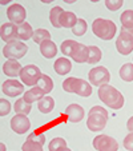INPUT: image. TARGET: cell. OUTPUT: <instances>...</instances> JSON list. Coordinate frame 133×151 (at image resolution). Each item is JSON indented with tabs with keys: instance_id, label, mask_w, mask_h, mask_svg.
Wrapping results in <instances>:
<instances>
[{
	"instance_id": "obj_39",
	"label": "cell",
	"mask_w": 133,
	"mask_h": 151,
	"mask_svg": "<svg viewBox=\"0 0 133 151\" xmlns=\"http://www.w3.org/2000/svg\"><path fill=\"white\" fill-rule=\"evenodd\" d=\"M127 128L129 130V132H133V116H130L127 122Z\"/></svg>"
},
{
	"instance_id": "obj_1",
	"label": "cell",
	"mask_w": 133,
	"mask_h": 151,
	"mask_svg": "<svg viewBox=\"0 0 133 151\" xmlns=\"http://www.w3.org/2000/svg\"><path fill=\"white\" fill-rule=\"evenodd\" d=\"M99 98L105 106H108L109 109L120 110L124 106V96L117 88H115L110 84H104L99 87Z\"/></svg>"
},
{
	"instance_id": "obj_26",
	"label": "cell",
	"mask_w": 133,
	"mask_h": 151,
	"mask_svg": "<svg viewBox=\"0 0 133 151\" xmlns=\"http://www.w3.org/2000/svg\"><path fill=\"white\" fill-rule=\"evenodd\" d=\"M120 76L124 82H133V63H125L120 68Z\"/></svg>"
},
{
	"instance_id": "obj_30",
	"label": "cell",
	"mask_w": 133,
	"mask_h": 151,
	"mask_svg": "<svg viewBox=\"0 0 133 151\" xmlns=\"http://www.w3.org/2000/svg\"><path fill=\"white\" fill-rule=\"evenodd\" d=\"M120 22L121 26L125 28H132L133 27V9H127L121 14L120 16Z\"/></svg>"
},
{
	"instance_id": "obj_34",
	"label": "cell",
	"mask_w": 133,
	"mask_h": 151,
	"mask_svg": "<svg viewBox=\"0 0 133 151\" xmlns=\"http://www.w3.org/2000/svg\"><path fill=\"white\" fill-rule=\"evenodd\" d=\"M11 110H12V106L8 100L4 99V98L3 99H0V115H1V116L8 115L9 112H11Z\"/></svg>"
},
{
	"instance_id": "obj_14",
	"label": "cell",
	"mask_w": 133,
	"mask_h": 151,
	"mask_svg": "<svg viewBox=\"0 0 133 151\" xmlns=\"http://www.w3.org/2000/svg\"><path fill=\"white\" fill-rule=\"evenodd\" d=\"M17 27L19 26L11 23V22L9 23H4L1 26V28H0V36H1L3 42H6V44L17 39Z\"/></svg>"
},
{
	"instance_id": "obj_41",
	"label": "cell",
	"mask_w": 133,
	"mask_h": 151,
	"mask_svg": "<svg viewBox=\"0 0 133 151\" xmlns=\"http://www.w3.org/2000/svg\"><path fill=\"white\" fill-rule=\"evenodd\" d=\"M0 150H1V151H7V147H6V145H4V143H1V145H0Z\"/></svg>"
},
{
	"instance_id": "obj_6",
	"label": "cell",
	"mask_w": 133,
	"mask_h": 151,
	"mask_svg": "<svg viewBox=\"0 0 133 151\" xmlns=\"http://www.w3.org/2000/svg\"><path fill=\"white\" fill-rule=\"evenodd\" d=\"M88 79H89V83L95 87H100V86L108 84L110 80V74L105 67L102 66H97L93 67V68L89 71L88 74Z\"/></svg>"
},
{
	"instance_id": "obj_24",
	"label": "cell",
	"mask_w": 133,
	"mask_h": 151,
	"mask_svg": "<svg viewBox=\"0 0 133 151\" xmlns=\"http://www.w3.org/2000/svg\"><path fill=\"white\" fill-rule=\"evenodd\" d=\"M63 12H64V9L59 6L53 7V8L51 9V12H49V22H51V24L55 28H60V27H61L60 26V17H61Z\"/></svg>"
},
{
	"instance_id": "obj_12",
	"label": "cell",
	"mask_w": 133,
	"mask_h": 151,
	"mask_svg": "<svg viewBox=\"0 0 133 151\" xmlns=\"http://www.w3.org/2000/svg\"><path fill=\"white\" fill-rule=\"evenodd\" d=\"M108 123V116L102 114H88L87 127L91 131H101Z\"/></svg>"
},
{
	"instance_id": "obj_8",
	"label": "cell",
	"mask_w": 133,
	"mask_h": 151,
	"mask_svg": "<svg viewBox=\"0 0 133 151\" xmlns=\"http://www.w3.org/2000/svg\"><path fill=\"white\" fill-rule=\"evenodd\" d=\"M93 147L97 151H119V143L109 135H97L93 139Z\"/></svg>"
},
{
	"instance_id": "obj_27",
	"label": "cell",
	"mask_w": 133,
	"mask_h": 151,
	"mask_svg": "<svg viewBox=\"0 0 133 151\" xmlns=\"http://www.w3.org/2000/svg\"><path fill=\"white\" fill-rule=\"evenodd\" d=\"M88 50H89V56H88L87 63H89V64H96V63H99L100 60H101L102 54H101V50L97 46H89Z\"/></svg>"
},
{
	"instance_id": "obj_11",
	"label": "cell",
	"mask_w": 133,
	"mask_h": 151,
	"mask_svg": "<svg viewBox=\"0 0 133 151\" xmlns=\"http://www.w3.org/2000/svg\"><path fill=\"white\" fill-rule=\"evenodd\" d=\"M11 128L16 134H26L31 128V120L27 115L16 114L11 119Z\"/></svg>"
},
{
	"instance_id": "obj_38",
	"label": "cell",
	"mask_w": 133,
	"mask_h": 151,
	"mask_svg": "<svg viewBox=\"0 0 133 151\" xmlns=\"http://www.w3.org/2000/svg\"><path fill=\"white\" fill-rule=\"evenodd\" d=\"M89 114H102V115H105V116H109L107 109H104L101 106H93V107L89 110Z\"/></svg>"
},
{
	"instance_id": "obj_43",
	"label": "cell",
	"mask_w": 133,
	"mask_h": 151,
	"mask_svg": "<svg viewBox=\"0 0 133 151\" xmlns=\"http://www.w3.org/2000/svg\"><path fill=\"white\" fill-rule=\"evenodd\" d=\"M7 3H8V1H7V0H1V4H3V6H6Z\"/></svg>"
},
{
	"instance_id": "obj_25",
	"label": "cell",
	"mask_w": 133,
	"mask_h": 151,
	"mask_svg": "<svg viewBox=\"0 0 133 151\" xmlns=\"http://www.w3.org/2000/svg\"><path fill=\"white\" fill-rule=\"evenodd\" d=\"M37 87L44 92V95L49 94V92L53 90V80H52L51 76H48V75H43L41 79H40L39 83H37Z\"/></svg>"
},
{
	"instance_id": "obj_28",
	"label": "cell",
	"mask_w": 133,
	"mask_h": 151,
	"mask_svg": "<svg viewBox=\"0 0 133 151\" xmlns=\"http://www.w3.org/2000/svg\"><path fill=\"white\" fill-rule=\"evenodd\" d=\"M33 42L37 43V44H41L43 42L46 40H51V34H49L48 29L46 28H39V29H35V34H33Z\"/></svg>"
},
{
	"instance_id": "obj_13",
	"label": "cell",
	"mask_w": 133,
	"mask_h": 151,
	"mask_svg": "<svg viewBox=\"0 0 133 151\" xmlns=\"http://www.w3.org/2000/svg\"><path fill=\"white\" fill-rule=\"evenodd\" d=\"M85 112H84V109H83L80 104H76V103H73V104H69L67 109H65V116L68 118L69 122L72 123H79L83 120V118H84Z\"/></svg>"
},
{
	"instance_id": "obj_44",
	"label": "cell",
	"mask_w": 133,
	"mask_h": 151,
	"mask_svg": "<svg viewBox=\"0 0 133 151\" xmlns=\"http://www.w3.org/2000/svg\"><path fill=\"white\" fill-rule=\"evenodd\" d=\"M61 151H72V150H71V148L67 147V148H64V150H61Z\"/></svg>"
},
{
	"instance_id": "obj_7",
	"label": "cell",
	"mask_w": 133,
	"mask_h": 151,
	"mask_svg": "<svg viewBox=\"0 0 133 151\" xmlns=\"http://www.w3.org/2000/svg\"><path fill=\"white\" fill-rule=\"evenodd\" d=\"M116 48L119 54L125 55V56L133 51V36L125 31L124 27H121L120 34L116 39Z\"/></svg>"
},
{
	"instance_id": "obj_5",
	"label": "cell",
	"mask_w": 133,
	"mask_h": 151,
	"mask_svg": "<svg viewBox=\"0 0 133 151\" xmlns=\"http://www.w3.org/2000/svg\"><path fill=\"white\" fill-rule=\"evenodd\" d=\"M43 74L40 71V68L35 64H27V66L23 67L21 72H20V79H21V83L28 87H35L37 86L39 80L41 79Z\"/></svg>"
},
{
	"instance_id": "obj_10",
	"label": "cell",
	"mask_w": 133,
	"mask_h": 151,
	"mask_svg": "<svg viewBox=\"0 0 133 151\" xmlns=\"http://www.w3.org/2000/svg\"><path fill=\"white\" fill-rule=\"evenodd\" d=\"M1 91L8 98H16L24 94V84L16 79H7L1 86Z\"/></svg>"
},
{
	"instance_id": "obj_42",
	"label": "cell",
	"mask_w": 133,
	"mask_h": 151,
	"mask_svg": "<svg viewBox=\"0 0 133 151\" xmlns=\"http://www.w3.org/2000/svg\"><path fill=\"white\" fill-rule=\"evenodd\" d=\"M43 3H44V4H49L51 1H49V0H43Z\"/></svg>"
},
{
	"instance_id": "obj_9",
	"label": "cell",
	"mask_w": 133,
	"mask_h": 151,
	"mask_svg": "<svg viewBox=\"0 0 133 151\" xmlns=\"http://www.w3.org/2000/svg\"><path fill=\"white\" fill-rule=\"evenodd\" d=\"M7 17L11 23L16 24V26H20V24L26 23V17H27V12L26 8H24L21 4H11L7 9Z\"/></svg>"
},
{
	"instance_id": "obj_29",
	"label": "cell",
	"mask_w": 133,
	"mask_h": 151,
	"mask_svg": "<svg viewBox=\"0 0 133 151\" xmlns=\"http://www.w3.org/2000/svg\"><path fill=\"white\" fill-rule=\"evenodd\" d=\"M64 148H67V140L60 137L53 138L48 146L49 151H61V150H64Z\"/></svg>"
},
{
	"instance_id": "obj_22",
	"label": "cell",
	"mask_w": 133,
	"mask_h": 151,
	"mask_svg": "<svg viewBox=\"0 0 133 151\" xmlns=\"http://www.w3.org/2000/svg\"><path fill=\"white\" fill-rule=\"evenodd\" d=\"M37 109L43 114H49L51 111H53L55 109V100L52 96H44L40 102H37Z\"/></svg>"
},
{
	"instance_id": "obj_40",
	"label": "cell",
	"mask_w": 133,
	"mask_h": 151,
	"mask_svg": "<svg viewBox=\"0 0 133 151\" xmlns=\"http://www.w3.org/2000/svg\"><path fill=\"white\" fill-rule=\"evenodd\" d=\"M124 28H125V27H124ZM125 31H127L129 35H132V36H133V27H132V28H125Z\"/></svg>"
},
{
	"instance_id": "obj_17",
	"label": "cell",
	"mask_w": 133,
	"mask_h": 151,
	"mask_svg": "<svg viewBox=\"0 0 133 151\" xmlns=\"http://www.w3.org/2000/svg\"><path fill=\"white\" fill-rule=\"evenodd\" d=\"M53 68H55V71H56L57 75L64 76V75H67V74L71 72L72 63H71V60H69L68 58H59V59L55 62Z\"/></svg>"
},
{
	"instance_id": "obj_4",
	"label": "cell",
	"mask_w": 133,
	"mask_h": 151,
	"mask_svg": "<svg viewBox=\"0 0 133 151\" xmlns=\"http://www.w3.org/2000/svg\"><path fill=\"white\" fill-rule=\"evenodd\" d=\"M28 47L27 44H24L21 40L16 39L14 42L7 43L3 48V56H6L7 59H14V60H20L21 58L26 56Z\"/></svg>"
},
{
	"instance_id": "obj_2",
	"label": "cell",
	"mask_w": 133,
	"mask_h": 151,
	"mask_svg": "<svg viewBox=\"0 0 133 151\" xmlns=\"http://www.w3.org/2000/svg\"><path fill=\"white\" fill-rule=\"evenodd\" d=\"M63 90L65 92H71V94H77L81 98H88L92 94V84L84 79L79 78H67L63 82Z\"/></svg>"
},
{
	"instance_id": "obj_35",
	"label": "cell",
	"mask_w": 133,
	"mask_h": 151,
	"mask_svg": "<svg viewBox=\"0 0 133 151\" xmlns=\"http://www.w3.org/2000/svg\"><path fill=\"white\" fill-rule=\"evenodd\" d=\"M105 7H107L109 11L115 12L122 7V0H107V1H105Z\"/></svg>"
},
{
	"instance_id": "obj_37",
	"label": "cell",
	"mask_w": 133,
	"mask_h": 151,
	"mask_svg": "<svg viewBox=\"0 0 133 151\" xmlns=\"http://www.w3.org/2000/svg\"><path fill=\"white\" fill-rule=\"evenodd\" d=\"M124 147H125V150H128V151H133V132H129V134L125 137Z\"/></svg>"
},
{
	"instance_id": "obj_23",
	"label": "cell",
	"mask_w": 133,
	"mask_h": 151,
	"mask_svg": "<svg viewBox=\"0 0 133 151\" xmlns=\"http://www.w3.org/2000/svg\"><path fill=\"white\" fill-rule=\"evenodd\" d=\"M14 110L16 114H20V115H28L32 110V104L27 103L23 98H19V99L15 102L14 104Z\"/></svg>"
},
{
	"instance_id": "obj_33",
	"label": "cell",
	"mask_w": 133,
	"mask_h": 151,
	"mask_svg": "<svg viewBox=\"0 0 133 151\" xmlns=\"http://www.w3.org/2000/svg\"><path fill=\"white\" fill-rule=\"evenodd\" d=\"M77 42H75V40H64V42L61 43V46H60V50H61V54L63 55H67V56H71L72 54V50H73L75 44H76Z\"/></svg>"
},
{
	"instance_id": "obj_3",
	"label": "cell",
	"mask_w": 133,
	"mask_h": 151,
	"mask_svg": "<svg viewBox=\"0 0 133 151\" xmlns=\"http://www.w3.org/2000/svg\"><path fill=\"white\" fill-rule=\"evenodd\" d=\"M92 32L99 39L112 40L117 32V27L112 20L99 17V19H95L93 23H92Z\"/></svg>"
},
{
	"instance_id": "obj_32",
	"label": "cell",
	"mask_w": 133,
	"mask_h": 151,
	"mask_svg": "<svg viewBox=\"0 0 133 151\" xmlns=\"http://www.w3.org/2000/svg\"><path fill=\"white\" fill-rule=\"evenodd\" d=\"M21 151H44V150H43V145L35 142V140L27 139L21 146Z\"/></svg>"
},
{
	"instance_id": "obj_15",
	"label": "cell",
	"mask_w": 133,
	"mask_h": 151,
	"mask_svg": "<svg viewBox=\"0 0 133 151\" xmlns=\"http://www.w3.org/2000/svg\"><path fill=\"white\" fill-rule=\"evenodd\" d=\"M88 56H89L88 46L81 44V43H76L71 54L72 60L76 63H85V62H88Z\"/></svg>"
},
{
	"instance_id": "obj_20",
	"label": "cell",
	"mask_w": 133,
	"mask_h": 151,
	"mask_svg": "<svg viewBox=\"0 0 133 151\" xmlns=\"http://www.w3.org/2000/svg\"><path fill=\"white\" fill-rule=\"evenodd\" d=\"M79 17L75 15V12L72 11H64L60 17V26L64 28H73L76 26Z\"/></svg>"
},
{
	"instance_id": "obj_21",
	"label": "cell",
	"mask_w": 133,
	"mask_h": 151,
	"mask_svg": "<svg viewBox=\"0 0 133 151\" xmlns=\"http://www.w3.org/2000/svg\"><path fill=\"white\" fill-rule=\"evenodd\" d=\"M33 34H35V31L32 28V26L29 23H27V22L17 27V39L21 40V42L33 37Z\"/></svg>"
},
{
	"instance_id": "obj_18",
	"label": "cell",
	"mask_w": 133,
	"mask_h": 151,
	"mask_svg": "<svg viewBox=\"0 0 133 151\" xmlns=\"http://www.w3.org/2000/svg\"><path fill=\"white\" fill-rule=\"evenodd\" d=\"M40 54L46 59H52L57 54V46L52 40H46L40 44Z\"/></svg>"
},
{
	"instance_id": "obj_36",
	"label": "cell",
	"mask_w": 133,
	"mask_h": 151,
	"mask_svg": "<svg viewBox=\"0 0 133 151\" xmlns=\"http://www.w3.org/2000/svg\"><path fill=\"white\" fill-rule=\"evenodd\" d=\"M27 139L35 140V142H37V143H40V145L44 146V143H46V135L40 134V132H31V134L28 135V138H27Z\"/></svg>"
},
{
	"instance_id": "obj_19",
	"label": "cell",
	"mask_w": 133,
	"mask_h": 151,
	"mask_svg": "<svg viewBox=\"0 0 133 151\" xmlns=\"http://www.w3.org/2000/svg\"><path fill=\"white\" fill-rule=\"evenodd\" d=\"M43 98H44V92H43L37 86L29 88L28 91H26L23 95V99L26 100L27 103H29V104H32V103H35V102H40Z\"/></svg>"
},
{
	"instance_id": "obj_16",
	"label": "cell",
	"mask_w": 133,
	"mask_h": 151,
	"mask_svg": "<svg viewBox=\"0 0 133 151\" xmlns=\"http://www.w3.org/2000/svg\"><path fill=\"white\" fill-rule=\"evenodd\" d=\"M24 66H21L19 63V60L14 59H7V62L3 64V72L7 76H11L12 79L16 76H20V72L23 70Z\"/></svg>"
},
{
	"instance_id": "obj_31",
	"label": "cell",
	"mask_w": 133,
	"mask_h": 151,
	"mask_svg": "<svg viewBox=\"0 0 133 151\" xmlns=\"http://www.w3.org/2000/svg\"><path fill=\"white\" fill-rule=\"evenodd\" d=\"M87 29H88L87 22H85L84 19H79L77 20V23H76V26L72 28V32H73L76 36H83V35H85Z\"/></svg>"
}]
</instances>
